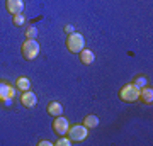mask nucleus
I'll return each mask as SVG.
<instances>
[{
  "label": "nucleus",
  "instance_id": "f257e3e1",
  "mask_svg": "<svg viewBox=\"0 0 153 146\" xmlns=\"http://www.w3.org/2000/svg\"><path fill=\"white\" fill-rule=\"evenodd\" d=\"M65 44H66V49H68L70 53L78 54L83 49V46H85V39H83L82 34L71 33V34H66V43Z\"/></svg>",
  "mask_w": 153,
  "mask_h": 146
},
{
  "label": "nucleus",
  "instance_id": "f03ea898",
  "mask_svg": "<svg viewBox=\"0 0 153 146\" xmlns=\"http://www.w3.org/2000/svg\"><path fill=\"white\" fill-rule=\"evenodd\" d=\"M21 53H22V58H24V60L33 61L39 54V43L36 39H26V41L22 43Z\"/></svg>",
  "mask_w": 153,
  "mask_h": 146
},
{
  "label": "nucleus",
  "instance_id": "7ed1b4c3",
  "mask_svg": "<svg viewBox=\"0 0 153 146\" xmlns=\"http://www.w3.org/2000/svg\"><path fill=\"white\" fill-rule=\"evenodd\" d=\"M138 97H140V88L133 83H128L119 90V99L123 102H136Z\"/></svg>",
  "mask_w": 153,
  "mask_h": 146
},
{
  "label": "nucleus",
  "instance_id": "20e7f679",
  "mask_svg": "<svg viewBox=\"0 0 153 146\" xmlns=\"http://www.w3.org/2000/svg\"><path fill=\"white\" fill-rule=\"evenodd\" d=\"M66 134H68L70 141H73V143H80V141H83L88 136V131H87V127H85L83 124H73V126L68 127Z\"/></svg>",
  "mask_w": 153,
  "mask_h": 146
},
{
  "label": "nucleus",
  "instance_id": "39448f33",
  "mask_svg": "<svg viewBox=\"0 0 153 146\" xmlns=\"http://www.w3.org/2000/svg\"><path fill=\"white\" fill-rule=\"evenodd\" d=\"M53 131H55V134L58 136H65L66 131H68V127H70V122H68V119H65V117H61V116H58V117H55V121H53Z\"/></svg>",
  "mask_w": 153,
  "mask_h": 146
},
{
  "label": "nucleus",
  "instance_id": "423d86ee",
  "mask_svg": "<svg viewBox=\"0 0 153 146\" xmlns=\"http://www.w3.org/2000/svg\"><path fill=\"white\" fill-rule=\"evenodd\" d=\"M21 104L24 105V107H27V109L34 107V105L38 104V97H36V93L31 92V90L22 92V95H21Z\"/></svg>",
  "mask_w": 153,
  "mask_h": 146
},
{
  "label": "nucleus",
  "instance_id": "0eeeda50",
  "mask_svg": "<svg viewBox=\"0 0 153 146\" xmlns=\"http://www.w3.org/2000/svg\"><path fill=\"white\" fill-rule=\"evenodd\" d=\"M5 9L9 14L16 16V14H21L24 10V2L22 0H5Z\"/></svg>",
  "mask_w": 153,
  "mask_h": 146
},
{
  "label": "nucleus",
  "instance_id": "6e6552de",
  "mask_svg": "<svg viewBox=\"0 0 153 146\" xmlns=\"http://www.w3.org/2000/svg\"><path fill=\"white\" fill-rule=\"evenodd\" d=\"M12 99H14V87L5 82H0V102L12 100Z\"/></svg>",
  "mask_w": 153,
  "mask_h": 146
},
{
  "label": "nucleus",
  "instance_id": "1a4fd4ad",
  "mask_svg": "<svg viewBox=\"0 0 153 146\" xmlns=\"http://www.w3.org/2000/svg\"><path fill=\"white\" fill-rule=\"evenodd\" d=\"M138 100H141L143 104H146V105H152L153 104V88L152 87H143V88H140V97H138Z\"/></svg>",
  "mask_w": 153,
  "mask_h": 146
},
{
  "label": "nucleus",
  "instance_id": "9d476101",
  "mask_svg": "<svg viewBox=\"0 0 153 146\" xmlns=\"http://www.w3.org/2000/svg\"><path fill=\"white\" fill-rule=\"evenodd\" d=\"M78 58H80V63H82V65H92L94 60H95V54H94L90 49L83 48L82 51L78 53Z\"/></svg>",
  "mask_w": 153,
  "mask_h": 146
},
{
  "label": "nucleus",
  "instance_id": "9b49d317",
  "mask_svg": "<svg viewBox=\"0 0 153 146\" xmlns=\"http://www.w3.org/2000/svg\"><path fill=\"white\" fill-rule=\"evenodd\" d=\"M46 110H48V114H49V116H53V117H58V116L63 114V107H61V104L60 102H55V100L48 104Z\"/></svg>",
  "mask_w": 153,
  "mask_h": 146
},
{
  "label": "nucleus",
  "instance_id": "f8f14e48",
  "mask_svg": "<svg viewBox=\"0 0 153 146\" xmlns=\"http://www.w3.org/2000/svg\"><path fill=\"white\" fill-rule=\"evenodd\" d=\"M16 87L19 88V90H22V92H26V90L31 88V80L26 78V76H19V78L16 80Z\"/></svg>",
  "mask_w": 153,
  "mask_h": 146
},
{
  "label": "nucleus",
  "instance_id": "ddd939ff",
  "mask_svg": "<svg viewBox=\"0 0 153 146\" xmlns=\"http://www.w3.org/2000/svg\"><path fill=\"white\" fill-rule=\"evenodd\" d=\"M83 126H85V127H97L99 126V117L97 116H95V114H88L87 117H85V119H83Z\"/></svg>",
  "mask_w": 153,
  "mask_h": 146
},
{
  "label": "nucleus",
  "instance_id": "4468645a",
  "mask_svg": "<svg viewBox=\"0 0 153 146\" xmlns=\"http://www.w3.org/2000/svg\"><path fill=\"white\" fill-rule=\"evenodd\" d=\"M36 38H38V27L27 26L26 27V39H36Z\"/></svg>",
  "mask_w": 153,
  "mask_h": 146
},
{
  "label": "nucleus",
  "instance_id": "2eb2a0df",
  "mask_svg": "<svg viewBox=\"0 0 153 146\" xmlns=\"http://www.w3.org/2000/svg\"><path fill=\"white\" fill-rule=\"evenodd\" d=\"M146 76L145 75H140V76H134V80H133V85L138 87V88H143V87H146Z\"/></svg>",
  "mask_w": 153,
  "mask_h": 146
},
{
  "label": "nucleus",
  "instance_id": "dca6fc26",
  "mask_svg": "<svg viewBox=\"0 0 153 146\" xmlns=\"http://www.w3.org/2000/svg\"><path fill=\"white\" fill-rule=\"evenodd\" d=\"M12 22H14L16 26H22V24H24V16H22V14H16V16H12Z\"/></svg>",
  "mask_w": 153,
  "mask_h": 146
},
{
  "label": "nucleus",
  "instance_id": "f3484780",
  "mask_svg": "<svg viewBox=\"0 0 153 146\" xmlns=\"http://www.w3.org/2000/svg\"><path fill=\"white\" fill-rule=\"evenodd\" d=\"M70 143H71L70 138H60V139L56 141L55 145H56V146H70Z\"/></svg>",
  "mask_w": 153,
  "mask_h": 146
},
{
  "label": "nucleus",
  "instance_id": "a211bd4d",
  "mask_svg": "<svg viewBox=\"0 0 153 146\" xmlns=\"http://www.w3.org/2000/svg\"><path fill=\"white\" fill-rule=\"evenodd\" d=\"M65 33H66V34H71V33H75V27L68 24V26H65Z\"/></svg>",
  "mask_w": 153,
  "mask_h": 146
},
{
  "label": "nucleus",
  "instance_id": "6ab92c4d",
  "mask_svg": "<svg viewBox=\"0 0 153 146\" xmlns=\"http://www.w3.org/2000/svg\"><path fill=\"white\" fill-rule=\"evenodd\" d=\"M38 145H39V146H51L53 143H49V141H46V139H41V141L38 143Z\"/></svg>",
  "mask_w": 153,
  "mask_h": 146
}]
</instances>
